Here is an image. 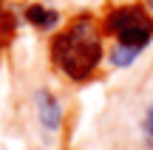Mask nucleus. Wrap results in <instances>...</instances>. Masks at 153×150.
<instances>
[{
    "label": "nucleus",
    "instance_id": "6e6552de",
    "mask_svg": "<svg viewBox=\"0 0 153 150\" xmlns=\"http://www.w3.org/2000/svg\"><path fill=\"white\" fill-rule=\"evenodd\" d=\"M150 6H153V0H150Z\"/></svg>",
    "mask_w": 153,
    "mask_h": 150
},
{
    "label": "nucleus",
    "instance_id": "0eeeda50",
    "mask_svg": "<svg viewBox=\"0 0 153 150\" xmlns=\"http://www.w3.org/2000/svg\"><path fill=\"white\" fill-rule=\"evenodd\" d=\"M142 130H145V142H148V147H153V105H150V111L145 113Z\"/></svg>",
    "mask_w": 153,
    "mask_h": 150
},
{
    "label": "nucleus",
    "instance_id": "f257e3e1",
    "mask_svg": "<svg viewBox=\"0 0 153 150\" xmlns=\"http://www.w3.org/2000/svg\"><path fill=\"white\" fill-rule=\"evenodd\" d=\"M51 57L65 77L79 79V82L91 77L102 60V43L91 17H79L68 28H62L51 40Z\"/></svg>",
    "mask_w": 153,
    "mask_h": 150
},
{
    "label": "nucleus",
    "instance_id": "f03ea898",
    "mask_svg": "<svg viewBox=\"0 0 153 150\" xmlns=\"http://www.w3.org/2000/svg\"><path fill=\"white\" fill-rule=\"evenodd\" d=\"M105 31L114 34L122 48H131L139 54L153 40V17L142 6H119V9H114L108 14Z\"/></svg>",
    "mask_w": 153,
    "mask_h": 150
},
{
    "label": "nucleus",
    "instance_id": "7ed1b4c3",
    "mask_svg": "<svg viewBox=\"0 0 153 150\" xmlns=\"http://www.w3.org/2000/svg\"><path fill=\"white\" fill-rule=\"evenodd\" d=\"M37 113H40V122H43L45 130H57L62 122V108L60 102L54 99V94L48 91H40L37 94Z\"/></svg>",
    "mask_w": 153,
    "mask_h": 150
},
{
    "label": "nucleus",
    "instance_id": "20e7f679",
    "mask_svg": "<svg viewBox=\"0 0 153 150\" xmlns=\"http://www.w3.org/2000/svg\"><path fill=\"white\" fill-rule=\"evenodd\" d=\"M26 20L31 23L34 28H54L57 26V11L48 9V6L34 3V6H28V9H26Z\"/></svg>",
    "mask_w": 153,
    "mask_h": 150
},
{
    "label": "nucleus",
    "instance_id": "39448f33",
    "mask_svg": "<svg viewBox=\"0 0 153 150\" xmlns=\"http://www.w3.org/2000/svg\"><path fill=\"white\" fill-rule=\"evenodd\" d=\"M14 31H17L14 11H11L9 3H0V48H6V45L14 40Z\"/></svg>",
    "mask_w": 153,
    "mask_h": 150
},
{
    "label": "nucleus",
    "instance_id": "423d86ee",
    "mask_svg": "<svg viewBox=\"0 0 153 150\" xmlns=\"http://www.w3.org/2000/svg\"><path fill=\"white\" fill-rule=\"evenodd\" d=\"M136 51H131V48H122V45H116L114 48V54H111V62L114 65H131L133 60H136Z\"/></svg>",
    "mask_w": 153,
    "mask_h": 150
}]
</instances>
